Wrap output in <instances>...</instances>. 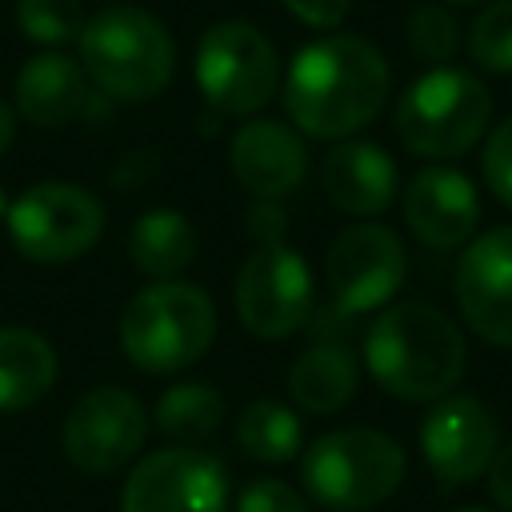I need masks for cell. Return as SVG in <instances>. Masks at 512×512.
<instances>
[{"label": "cell", "mask_w": 512, "mask_h": 512, "mask_svg": "<svg viewBox=\"0 0 512 512\" xmlns=\"http://www.w3.org/2000/svg\"><path fill=\"white\" fill-rule=\"evenodd\" d=\"M8 212V200H4V188H0V216Z\"/></svg>", "instance_id": "obj_33"}, {"label": "cell", "mask_w": 512, "mask_h": 512, "mask_svg": "<svg viewBox=\"0 0 512 512\" xmlns=\"http://www.w3.org/2000/svg\"><path fill=\"white\" fill-rule=\"evenodd\" d=\"M4 220L16 252L36 264H68L84 256L104 232L100 200L68 180H44L24 188L8 204Z\"/></svg>", "instance_id": "obj_8"}, {"label": "cell", "mask_w": 512, "mask_h": 512, "mask_svg": "<svg viewBox=\"0 0 512 512\" xmlns=\"http://www.w3.org/2000/svg\"><path fill=\"white\" fill-rule=\"evenodd\" d=\"M484 180L512 208V120H504L484 144Z\"/></svg>", "instance_id": "obj_28"}, {"label": "cell", "mask_w": 512, "mask_h": 512, "mask_svg": "<svg viewBox=\"0 0 512 512\" xmlns=\"http://www.w3.org/2000/svg\"><path fill=\"white\" fill-rule=\"evenodd\" d=\"M448 4H476V0H448Z\"/></svg>", "instance_id": "obj_34"}, {"label": "cell", "mask_w": 512, "mask_h": 512, "mask_svg": "<svg viewBox=\"0 0 512 512\" xmlns=\"http://www.w3.org/2000/svg\"><path fill=\"white\" fill-rule=\"evenodd\" d=\"M228 472L204 448H160L144 456L124 488L120 512H224Z\"/></svg>", "instance_id": "obj_9"}, {"label": "cell", "mask_w": 512, "mask_h": 512, "mask_svg": "<svg viewBox=\"0 0 512 512\" xmlns=\"http://www.w3.org/2000/svg\"><path fill=\"white\" fill-rule=\"evenodd\" d=\"M248 232L260 236V244H280L284 212L276 208V200H256V208H252V216H248Z\"/></svg>", "instance_id": "obj_31"}, {"label": "cell", "mask_w": 512, "mask_h": 512, "mask_svg": "<svg viewBox=\"0 0 512 512\" xmlns=\"http://www.w3.org/2000/svg\"><path fill=\"white\" fill-rule=\"evenodd\" d=\"M364 360L384 392L416 404L440 400L464 376V336L440 308L408 300L372 320Z\"/></svg>", "instance_id": "obj_2"}, {"label": "cell", "mask_w": 512, "mask_h": 512, "mask_svg": "<svg viewBox=\"0 0 512 512\" xmlns=\"http://www.w3.org/2000/svg\"><path fill=\"white\" fill-rule=\"evenodd\" d=\"M456 304L476 336L512 348V224L464 248L456 264Z\"/></svg>", "instance_id": "obj_13"}, {"label": "cell", "mask_w": 512, "mask_h": 512, "mask_svg": "<svg viewBox=\"0 0 512 512\" xmlns=\"http://www.w3.org/2000/svg\"><path fill=\"white\" fill-rule=\"evenodd\" d=\"M404 36H408V48L428 64H444L460 44V28H456L452 12L440 4H416L408 12Z\"/></svg>", "instance_id": "obj_26"}, {"label": "cell", "mask_w": 512, "mask_h": 512, "mask_svg": "<svg viewBox=\"0 0 512 512\" xmlns=\"http://www.w3.org/2000/svg\"><path fill=\"white\" fill-rule=\"evenodd\" d=\"M16 24L28 40L44 48H60L68 40H80L88 20L80 0H16Z\"/></svg>", "instance_id": "obj_24"}, {"label": "cell", "mask_w": 512, "mask_h": 512, "mask_svg": "<svg viewBox=\"0 0 512 512\" xmlns=\"http://www.w3.org/2000/svg\"><path fill=\"white\" fill-rule=\"evenodd\" d=\"M236 512H308V504L292 484H284L276 476H264V480H252L240 492Z\"/></svg>", "instance_id": "obj_27"}, {"label": "cell", "mask_w": 512, "mask_h": 512, "mask_svg": "<svg viewBox=\"0 0 512 512\" xmlns=\"http://www.w3.org/2000/svg\"><path fill=\"white\" fill-rule=\"evenodd\" d=\"M456 512H484V508H456Z\"/></svg>", "instance_id": "obj_35"}, {"label": "cell", "mask_w": 512, "mask_h": 512, "mask_svg": "<svg viewBox=\"0 0 512 512\" xmlns=\"http://www.w3.org/2000/svg\"><path fill=\"white\" fill-rule=\"evenodd\" d=\"M312 312V272L288 244H260L236 276V316L252 336L280 340Z\"/></svg>", "instance_id": "obj_11"}, {"label": "cell", "mask_w": 512, "mask_h": 512, "mask_svg": "<svg viewBox=\"0 0 512 512\" xmlns=\"http://www.w3.org/2000/svg\"><path fill=\"white\" fill-rule=\"evenodd\" d=\"M388 88L392 72L372 40L320 36L292 56L284 108L300 132L320 140H348L380 116Z\"/></svg>", "instance_id": "obj_1"}, {"label": "cell", "mask_w": 512, "mask_h": 512, "mask_svg": "<svg viewBox=\"0 0 512 512\" xmlns=\"http://www.w3.org/2000/svg\"><path fill=\"white\" fill-rule=\"evenodd\" d=\"M300 440H304L300 420L280 400H256L236 416V444L252 460H264V464L292 460L300 452Z\"/></svg>", "instance_id": "obj_23"}, {"label": "cell", "mask_w": 512, "mask_h": 512, "mask_svg": "<svg viewBox=\"0 0 512 512\" xmlns=\"http://www.w3.org/2000/svg\"><path fill=\"white\" fill-rule=\"evenodd\" d=\"M488 492H492V500L504 512H512V444L492 456V464H488Z\"/></svg>", "instance_id": "obj_30"}, {"label": "cell", "mask_w": 512, "mask_h": 512, "mask_svg": "<svg viewBox=\"0 0 512 512\" xmlns=\"http://www.w3.org/2000/svg\"><path fill=\"white\" fill-rule=\"evenodd\" d=\"M148 436V412L144 404L116 384L92 388L84 392L68 416H64V456L92 476H108L116 468H124Z\"/></svg>", "instance_id": "obj_10"}, {"label": "cell", "mask_w": 512, "mask_h": 512, "mask_svg": "<svg viewBox=\"0 0 512 512\" xmlns=\"http://www.w3.org/2000/svg\"><path fill=\"white\" fill-rule=\"evenodd\" d=\"M216 340V308L204 288L156 280L140 288L120 316V348L140 372L192 368Z\"/></svg>", "instance_id": "obj_3"}, {"label": "cell", "mask_w": 512, "mask_h": 512, "mask_svg": "<svg viewBox=\"0 0 512 512\" xmlns=\"http://www.w3.org/2000/svg\"><path fill=\"white\" fill-rule=\"evenodd\" d=\"M128 256L132 264L152 280H176L192 256H196V232L184 212L176 208H152L144 212L128 232Z\"/></svg>", "instance_id": "obj_21"}, {"label": "cell", "mask_w": 512, "mask_h": 512, "mask_svg": "<svg viewBox=\"0 0 512 512\" xmlns=\"http://www.w3.org/2000/svg\"><path fill=\"white\" fill-rule=\"evenodd\" d=\"M324 192L348 216H380L396 196V164L372 140H340L324 156Z\"/></svg>", "instance_id": "obj_17"}, {"label": "cell", "mask_w": 512, "mask_h": 512, "mask_svg": "<svg viewBox=\"0 0 512 512\" xmlns=\"http://www.w3.org/2000/svg\"><path fill=\"white\" fill-rule=\"evenodd\" d=\"M404 220L428 248H456L476 232L480 196L456 168H420L404 188Z\"/></svg>", "instance_id": "obj_15"}, {"label": "cell", "mask_w": 512, "mask_h": 512, "mask_svg": "<svg viewBox=\"0 0 512 512\" xmlns=\"http://www.w3.org/2000/svg\"><path fill=\"white\" fill-rule=\"evenodd\" d=\"M360 384V368L356 356L340 344H320L296 356V364L288 368V392L304 412L328 416L340 412Z\"/></svg>", "instance_id": "obj_20"}, {"label": "cell", "mask_w": 512, "mask_h": 512, "mask_svg": "<svg viewBox=\"0 0 512 512\" xmlns=\"http://www.w3.org/2000/svg\"><path fill=\"white\" fill-rule=\"evenodd\" d=\"M80 64L112 100H152L168 88L176 48L168 28L144 8H104L80 32Z\"/></svg>", "instance_id": "obj_4"}, {"label": "cell", "mask_w": 512, "mask_h": 512, "mask_svg": "<svg viewBox=\"0 0 512 512\" xmlns=\"http://www.w3.org/2000/svg\"><path fill=\"white\" fill-rule=\"evenodd\" d=\"M492 120V92L464 68H432L416 76L396 104V136L428 160L464 156Z\"/></svg>", "instance_id": "obj_6"}, {"label": "cell", "mask_w": 512, "mask_h": 512, "mask_svg": "<svg viewBox=\"0 0 512 512\" xmlns=\"http://www.w3.org/2000/svg\"><path fill=\"white\" fill-rule=\"evenodd\" d=\"M468 52L484 72L512 76V0H496L472 20Z\"/></svg>", "instance_id": "obj_25"}, {"label": "cell", "mask_w": 512, "mask_h": 512, "mask_svg": "<svg viewBox=\"0 0 512 512\" xmlns=\"http://www.w3.org/2000/svg\"><path fill=\"white\" fill-rule=\"evenodd\" d=\"M408 256L392 228L384 224H352L344 228L324 260V276L340 312H372L384 308L404 284Z\"/></svg>", "instance_id": "obj_12"}, {"label": "cell", "mask_w": 512, "mask_h": 512, "mask_svg": "<svg viewBox=\"0 0 512 512\" xmlns=\"http://www.w3.org/2000/svg\"><path fill=\"white\" fill-rule=\"evenodd\" d=\"M88 100V72L80 60L48 48L24 60L16 76V112L36 128L68 124Z\"/></svg>", "instance_id": "obj_18"}, {"label": "cell", "mask_w": 512, "mask_h": 512, "mask_svg": "<svg viewBox=\"0 0 512 512\" xmlns=\"http://www.w3.org/2000/svg\"><path fill=\"white\" fill-rule=\"evenodd\" d=\"M304 488L328 512H368L404 480V448L376 428L324 432L304 452Z\"/></svg>", "instance_id": "obj_5"}, {"label": "cell", "mask_w": 512, "mask_h": 512, "mask_svg": "<svg viewBox=\"0 0 512 512\" xmlns=\"http://www.w3.org/2000/svg\"><path fill=\"white\" fill-rule=\"evenodd\" d=\"M420 448L444 484H468L496 456V420L476 396H444L420 424Z\"/></svg>", "instance_id": "obj_14"}, {"label": "cell", "mask_w": 512, "mask_h": 512, "mask_svg": "<svg viewBox=\"0 0 512 512\" xmlns=\"http://www.w3.org/2000/svg\"><path fill=\"white\" fill-rule=\"evenodd\" d=\"M12 140H16V112L0 100V156L12 148Z\"/></svg>", "instance_id": "obj_32"}, {"label": "cell", "mask_w": 512, "mask_h": 512, "mask_svg": "<svg viewBox=\"0 0 512 512\" xmlns=\"http://www.w3.org/2000/svg\"><path fill=\"white\" fill-rule=\"evenodd\" d=\"M56 384V352L32 328H0V412H24Z\"/></svg>", "instance_id": "obj_19"}, {"label": "cell", "mask_w": 512, "mask_h": 512, "mask_svg": "<svg viewBox=\"0 0 512 512\" xmlns=\"http://www.w3.org/2000/svg\"><path fill=\"white\" fill-rule=\"evenodd\" d=\"M228 156H232V172L240 188L252 200H280L308 172V152L300 136L280 120H248L232 136Z\"/></svg>", "instance_id": "obj_16"}, {"label": "cell", "mask_w": 512, "mask_h": 512, "mask_svg": "<svg viewBox=\"0 0 512 512\" xmlns=\"http://www.w3.org/2000/svg\"><path fill=\"white\" fill-rule=\"evenodd\" d=\"M196 84L216 112L252 116L280 84V56L256 24L224 20L196 44Z\"/></svg>", "instance_id": "obj_7"}, {"label": "cell", "mask_w": 512, "mask_h": 512, "mask_svg": "<svg viewBox=\"0 0 512 512\" xmlns=\"http://www.w3.org/2000/svg\"><path fill=\"white\" fill-rule=\"evenodd\" d=\"M280 4L312 28H336L352 8V0H280Z\"/></svg>", "instance_id": "obj_29"}, {"label": "cell", "mask_w": 512, "mask_h": 512, "mask_svg": "<svg viewBox=\"0 0 512 512\" xmlns=\"http://www.w3.org/2000/svg\"><path fill=\"white\" fill-rule=\"evenodd\" d=\"M224 420V396L212 384H172L156 400V424L168 440L192 448L208 440Z\"/></svg>", "instance_id": "obj_22"}]
</instances>
